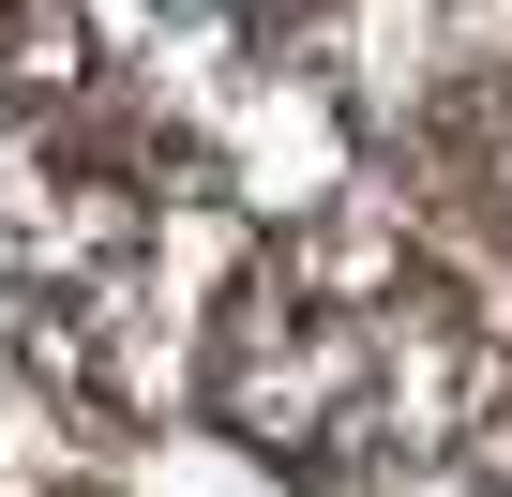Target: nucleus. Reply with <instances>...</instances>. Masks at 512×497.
Wrapping results in <instances>:
<instances>
[{
	"mask_svg": "<svg viewBox=\"0 0 512 497\" xmlns=\"http://www.w3.org/2000/svg\"><path fill=\"white\" fill-rule=\"evenodd\" d=\"M0 287H16V332L61 392L91 407H151L166 392V347H151V211L46 151V136H0Z\"/></svg>",
	"mask_w": 512,
	"mask_h": 497,
	"instance_id": "1",
	"label": "nucleus"
},
{
	"mask_svg": "<svg viewBox=\"0 0 512 497\" xmlns=\"http://www.w3.org/2000/svg\"><path fill=\"white\" fill-rule=\"evenodd\" d=\"M0 76H16V91H76V76H91L76 0H0Z\"/></svg>",
	"mask_w": 512,
	"mask_h": 497,
	"instance_id": "2",
	"label": "nucleus"
}]
</instances>
